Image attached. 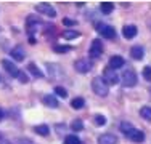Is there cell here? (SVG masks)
Masks as SVG:
<instances>
[{
	"label": "cell",
	"instance_id": "11",
	"mask_svg": "<svg viewBox=\"0 0 151 144\" xmlns=\"http://www.w3.org/2000/svg\"><path fill=\"white\" fill-rule=\"evenodd\" d=\"M24 56H26V51H24V48L21 45H16L15 48L12 50V58L15 61H23Z\"/></svg>",
	"mask_w": 151,
	"mask_h": 144
},
{
	"label": "cell",
	"instance_id": "23",
	"mask_svg": "<svg viewBox=\"0 0 151 144\" xmlns=\"http://www.w3.org/2000/svg\"><path fill=\"white\" fill-rule=\"evenodd\" d=\"M64 144H82L79 141V138L76 135H68L66 139H64Z\"/></svg>",
	"mask_w": 151,
	"mask_h": 144
},
{
	"label": "cell",
	"instance_id": "22",
	"mask_svg": "<svg viewBox=\"0 0 151 144\" xmlns=\"http://www.w3.org/2000/svg\"><path fill=\"white\" fill-rule=\"evenodd\" d=\"M79 32L77 31H64L63 32V37L66 38V40H73V38H76V37H79Z\"/></svg>",
	"mask_w": 151,
	"mask_h": 144
},
{
	"label": "cell",
	"instance_id": "13",
	"mask_svg": "<svg viewBox=\"0 0 151 144\" xmlns=\"http://www.w3.org/2000/svg\"><path fill=\"white\" fill-rule=\"evenodd\" d=\"M129 139H132L134 143H143L145 141V133L142 131V130H134V131L129 135Z\"/></svg>",
	"mask_w": 151,
	"mask_h": 144
},
{
	"label": "cell",
	"instance_id": "3",
	"mask_svg": "<svg viewBox=\"0 0 151 144\" xmlns=\"http://www.w3.org/2000/svg\"><path fill=\"white\" fill-rule=\"evenodd\" d=\"M122 82H124L125 86H135L137 82H138V77H137L135 71H132V69L124 71V74H122Z\"/></svg>",
	"mask_w": 151,
	"mask_h": 144
},
{
	"label": "cell",
	"instance_id": "1",
	"mask_svg": "<svg viewBox=\"0 0 151 144\" xmlns=\"http://www.w3.org/2000/svg\"><path fill=\"white\" fill-rule=\"evenodd\" d=\"M92 90L95 91V95L101 96V98H106L108 93H109V85L105 82L103 77H95L92 80Z\"/></svg>",
	"mask_w": 151,
	"mask_h": 144
},
{
	"label": "cell",
	"instance_id": "31",
	"mask_svg": "<svg viewBox=\"0 0 151 144\" xmlns=\"http://www.w3.org/2000/svg\"><path fill=\"white\" fill-rule=\"evenodd\" d=\"M3 117H5V112H3V109L0 107V120H3Z\"/></svg>",
	"mask_w": 151,
	"mask_h": 144
},
{
	"label": "cell",
	"instance_id": "30",
	"mask_svg": "<svg viewBox=\"0 0 151 144\" xmlns=\"http://www.w3.org/2000/svg\"><path fill=\"white\" fill-rule=\"evenodd\" d=\"M18 78H19V82H21V83H27V82H29V77H27V75L24 74V72H19Z\"/></svg>",
	"mask_w": 151,
	"mask_h": 144
},
{
	"label": "cell",
	"instance_id": "20",
	"mask_svg": "<svg viewBox=\"0 0 151 144\" xmlns=\"http://www.w3.org/2000/svg\"><path fill=\"white\" fill-rule=\"evenodd\" d=\"M34 130H35V133H37V135H40V136H47L50 133V128L47 127V125H37Z\"/></svg>",
	"mask_w": 151,
	"mask_h": 144
},
{
	"label": "cell",
	"instance_id": "27",
	"mask_svg": "<svg viewBox=\"0 0 151 144\" xmlns=\"http://www.w3.org/2000/svg\"><path fill=\"white\" fill-rule=\"evenodd\" d=\"M95 123L96 125H106V117L105 115H95Z\"/></svg>",
	"mask_w": 151,
	"mask_h": 144
},
{
	"label": "cell",
	"instance_id": "10",
	"mask_svg": "<svg viewBox=\"0 0 151 144\" xmlns=\"http://www.w3.org/2000/svg\"><path fill=\"white\" fill-rule=\"evenodd\" d=\"M122 35H124V38H127V40L134 38L135 35H137V26H134V24L124 26V29H122Z\"/></svg>",
	"mask_w": 151,
	"mask_h": 144
},
{
	"label": "cell",
	"instance_id": "9",
	"mask_svg": "<svg viewBox=\"0 0 151 144\" xmlns=\"http://www.w3.org/2000/svg\"><path fill=\"white\" fill-rule=\"evenodd\" d=\"M98 144H117V136L113 133H105L98 138Z\"/></svg>",
	"mask_w": 151,
	"mask_h": 144
},
{
	"label": "cell",
	"instance_id": "14",
	"mask_svg": "<svg viewBox=\"0 0 151 144\" xmlns=\"http://www.w3.org/2000/svg\"><path fill=\"white\" fill-rule=\"evenodd\" d=\"M130 56L134 58V59H143V56H145V50L142 48L140 45H135V46H132V50H130Z\"/></svg>",
	"mask_w": 151,
	"mask_h": 144
},
{
	"label": "cell",
	"instance_id": "8",
	"mask_svg": "<svg viewBox=\"0 0 151 144\" xmlns=\"http://www.w3.org/2000/svg\"><path fill=\"white\" fill-rule=\"evenodd\" d=\"M2 66L5 67V71L8 72L12 77H18V75H19V69H18V67H16L10 59H3V61H2Z\"/></svg>",
	"mask_w": 151,
	"mask_h": 144
},
{
	"label": "cell",
	"instance_id": "5",
	"mask_svg": "<svg viewBox=\"0 0 151 144\" xmlns=\"http://www.w3.org/2000/svg\"><path fill=\"white\" fill-rule=\"evenodd\" d=\"M101 53H103V43H101L100 38H95V40L92 42V45H90L88 55H90L92 58H98V56H101Z\"/></svg>",
	"mask_w": 151,
	"mask_h": 144
},
{
	"label": "cell",
	"instance_id": "12",
	"mask_svg": "<svg viewBox=\"0 0 151 144\" xmlns=\"http://www.w3.org/2000/svg\"><path fill=\"white\" fill-rule=\"evenodd\" d=\"M124 64H125V61L122 56H113L109 59V69L116 71V69H119V67H122Z\"/></svg>",
	"mask_w": 151,
	"mask_h": 144
},
{
	"label": "cell",
	"instance_id": "15",
	"mask_svg": "<svg viewBox=\"0 0 151 144\" xmlns=\"http://www.w3.org/2000/svg\"><path fill=\"white\" fill-rule=\"evenodd\" d=\"M44 104L45 106H48V107H52V109H55V107H58V101H56V98L53 95H45L44 96Z\"/></svg>",
	"mask_w": 151,
	"mask_h": 144
},
{
	"label": "cell",
	"instance_id": "29",
	"mask_svg": "<svg viewBox=\"0 0 151 144\" xmlns=\"http://www.w3.org/2000/svg\"><path fill=\"white\" fill-rule=\"evenodd\" d=\"M63 24H64V26H76V24H77V21H76V19H71V18H64V19H63Z\"/></svg>",
	"mask_w": 151,
	"mask_h": 144
},
{
	"label": "cell",
	"instance_id": "32",
	"mask_svg": "<svg viewBox=\"0 0 151 144\" xmlns=\"http://www.w3.org/2000/svg\"><path fill=\"white\" fill-rule=\"evenodd\" d=\"M2 139H3V138H2V135H0V141H2Z\"/></svg>",
	"mask_w": 151,
	"mask_h": 144
},
{
	"label": "cell",
	"instance_id": "19",
	"mask_svg": "<svg viewBox=\"0 0 151 144\" xmlns=\"http://www.w3.org/2000/svg\"><path fill=\"white\" fill-rule=\"evenodd\" d=\"M71 106H73V109H82L85 106V101L84 98H74L71 101Z\"/></svg>",
	"mask_w": 151,
	"mask_h": 144
},
{
	"label": "cell",
	"instance_id": "24",
	"mask_svg": "<svg viewBox=\"0 0 151 144\" xmlns=\"http://www.w3.org/2000/svg\"><path fill=\"white\" fill-rule=\"evenodd\" d=\"M71 128L74 130V131H81L82 128H84V123H82V120H79V118H76V120L71 123Z\"/></svg>",
	"mask_w": 151,
	"mask_h": 144
},
{
	"label": "cell",
	"instance_id": "16",
	"mask_svg": "<svg viewBox=\"0 0 151 144\" xmlns=\"http://www.w3.org/2000/svg\"><path fill=\"white\" fill-rule=\"evenodd\" d=\"M27 69H29V72L34 75V77H37V78H42V77H44V72L39 69L35 63H29V64H27Z\"/></svg>",
	"mask_w": 151,
	"mask_h": 144
},
{
	"label": "cell",
	"instance_id": "17",
	"mask_svg": "<svg viewBox=\"0 0 151 144\" xmlns=\"http://www.w3.org/2000/svg\"><path fill=\"white\" fill-rule=\"evenodd\" d=\"M100 10H101V13H105V14H111V13H113V10H114V3L101 2V3H100Z\"/></svg>",
	"mask_w": 151,
	"mask_h": 144
},
{
	"label": "cell",
	"instance_id": "25",
	"mask_svg": "<svg viewBox=\"0 0 151 144\" xmlns=\"http://www.w3.org/2000/svg\"><path fill=\"white\" fill-rule=\"evenodd\" d=\"M142 75H143V78H145V80L151 82V67H150V66L143 67V72H142Z\"/></svg>",
	"mask_w": 151,
	"mask_h": 144
},
{
	"label": "cell",
	"instance_id": "21",
	"mask_svg": "<svg viewBox=\"0 0 151 144\" xmlns=\"http://www.w3.org/2000/svg\"><path fill=\"white\" fill-rule=\"evenodd\" d=\"M140 115H142L145 120H151V107L150 106H145L140 109Z\"/></svg>",
	"mask_w": 151,
	"mask_h": 144
},
{
	"label": "cell",
	"instance_id": "6",
	"mask_svg": "<svg viewBox=\"0 0 151 144\" xmlns=\"http://www.w3.org/2000/svg\"><path fill=\"white\" fill-rule=\"evenodd\" d=\"M35 11L44 13V14H47V16H50V18H55L56 16L55 8H53L50 3H39V5H35Z\"/></svg>",
	"mask_w": 151,
	"mask_h": 144
},
{
	"label": "cell",
	"instance_id": "26",
	"mask_svg": "<svg viewBox=\"0 0 151 144\" xmlns=\"http://www.w3.org/2000/svg\"><path fill=\"white\" fill-rule=\"evenodd\" d=\"M55 93L60 96V98H66V96H68V91L63 88V86H56V88H55Z\"/></svg>",
	"mask_w": 151,
	"mask_h": 144
},
{
	"label": "cell",
	"instance_id": "28",
	"mask_svg": "<svg viewBox=\"0 0 151 144\" xmlns=\"http://www.w3.org/2000/svg\"><path fill=\"white\" fill-rule=\"evenodd\" d=\"M53 50H55L56 53H66V51H69V46H61V45H55L53 46Z\"/></svg>",
	"mask_w": 151,
	"mask_h": 144
},
{
	"label": "cell",
	"instance_id": "18",
	"mask_svg": "<svg viewBox=\"0 0 151 144\" xmlns=\"http://www.w3.org/2000/svg\"><path fill=\"white\" fill-rule=\"evenodd\" d=\"M134 130H135V128H134V125L129 123V122H122V123H121V131L124 133V135L127 136V138H129V135H130V133L134 131Z\"/></svg>",
	"mask_w": 151,
	"mask_h": 144
},
{
	"label": "cell",
	"instance_id": "2",
	"mask_svg": "<svg viewBox=\"0 0 151 144\" xmlns=\"http://www.w3.org/2000/svg\"><path fill=\"white\" fill-rule=\"evenodd\" d=\"M74 67L81 74H87V72L92 71V63L88 61V58H81V59H77L74 63Z\"/></svg>",
	"mask_w": 151,
	"mask_h": 144
},
{
	"label": "cell",
	"instance_id": "4",
	"mask_svg": "<svg viewBox=\"0 0 151 144\" xmlns=\"http://www.w3.org/2000/svg\"><path fill=\"white\" fill-rule=\"evenodd\" d=\"M98 29V34H101L105 38H116V29L113 26H108V24H98L96 26Z\"/></svg>",
	"mask_w": 151,
	"mask_h": 144
},
{
	"label": "cell",
	"instance_id": "7",
	"mask_svg": "<svg viewBox=\"0 0 151 144\" xmlns=\"http://www.w3.org/2000/svg\"><path fill=\"white\" fill-rule=\"evenodd\" d=\"M103 78H105V82L108 85H117L119 83V77H117V74H116V71H113V69H105V74H103Z\"/></svg>",
	"mask_w": 151,
	"mask_h": 144
}]
</instances>
